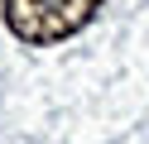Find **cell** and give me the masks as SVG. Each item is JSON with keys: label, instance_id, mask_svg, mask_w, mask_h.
<instances>
[{"label": "cell", "instance_id": "cell-1", "mask_svg": "<svg viewBox=\"0 0 149 144\" xmlns=\"http://www.w3.org/2000/svg\"><path fill=\"white\" fill-rule=\"evenodd\" d=\"M101 10V0H5V24L19 43H58L72 38L91 15Z\"/></svg>", "mask_w": 149, "mask_h": 144}]
</instances>
